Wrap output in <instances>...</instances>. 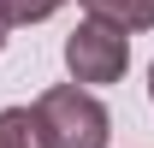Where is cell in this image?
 I'll list each match as a JSON object with an SVG mask.
<instances>
[{
    "instance_id": "5b68a950",
    "label": "cell",
    "mask_w": 154,
    "mask_h": 148,
    "mask_svg": "<svg viewBox=\"0 0 154 148\" xmlns=\"http://www.w3.org/2000/svg\"><path fill=\"white\" fill-rule=\"evenodd\" d=\"M65 0H0V18L6 24H42V18H54Z\"/></svg>"
},
{
    "instance_id": "6da1fadb",
    "label": "cell",
    "mask_w": 154,
    "mask_h": 148,
    "mask_svg": "<svg viewBox=\"0 0 154 148\" xmlns=\"http://www.w3.org/2000/svg\"><path fill=\"white\" fill-rule=\"evenodd\" d=\"M42 125L54 136V148H107V107L77 83H59L36 101Z\"/></svg>"
},
{
    "instance_id": "52a82bcc",
    "label": "cell",
    "mask_w": 154,
    "mask_h": 148,
    "mask_svg": "<svg viewBox=\"0 0 154 148\" xmlns=\"http://www.w3.org/2000/svg\"><path fill=\"white\" fill-rule=\"evenodd\" d=\"M148 95H154V65H148Z\"/></svg>"
},
{
    "instance_id": "3957f363",
    "label": "cell",
    "mask_w": 154,
    "mask_h": 148,
    "mask_svg": "<svg viewBox=\"0 0 154 148\" xmlns=\"http://www.w3.org/2000/svg\"><path fill=\"white\" fill-rule=\"evenodd\" d=\"M0 148H54L36 107H6L0 113Z\"/></svg>"
},
{
    "instance_id": "8992f818",
    "label": "cell",
    "mask_w": 154,
    "mask_h": 148,
    "mask_svg": "<svg viewBox=\"0 0 154 148\" xmlns=\"http://www.w3.org/2000/svg\"><path fill=\"white\" fill-rule=\"evenodd\" d=\"M0 48H6V18H0Z\"/></svg>"
},
{
    "instance_id": "7a4b0ae2",
    "label": "cell",
    "mask_w": 154,
    "mask_h": 148,
    "mask_svg": "<svg viewBox=\"0 0 154 148\" xmlns=\"http://www.w3.org/2000/svg\"><path fill=\"white\" fill-rule=\"evenodd\" d=\"M65 65H71V83H119L131 65V36L107 18H83L65 36Z\"/></svg>"
},
{
    "instance_id": "277c9868",
    "label": "cell",
    "mask_w": 154,
    "mask_h": 148,
    "mask_svg": "<svg viewBox=\"0 0 154 148\" xmlns=\"http://www.w3.org/2000/svg\"><path fill=\"white\" fill-rule=\"evenodd\" d=\"M89 18H107L119 30H154V0H83Z\"/></svg>"
}]
</instances>
